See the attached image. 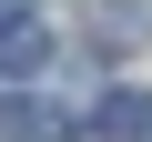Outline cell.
Returning a JSON list of instances; mask_svg holds the SVG:
<instances>
[{"label": "cell", "instance_id": "obj_1", "mask_svg": "<svg viewBox=\"0 0 152 142\" xmlns=\"http://www.w3.org/2000/svg\"><path fill=\"white\" fill-rule=\"evenodd\" d=\"M0 132H10V142H71V112L20 91V102H0Z\"/></svg>", "mask_w": 152, "mask_h": 142}, {"label": "cell", "instance_id": "obj_2", "mask_svg": "<svg viewBox=\"0 0 152 142\" xmlns=\"http://www.w3.org/2000/svg\"><path fill=\"white\" fill-rule=\"evenodd\" d=\"M41 61H51V41H41L31 20H10V31H0V91H10V81H31Z\"/></svg>", "mask_w": 152, "mask_h": 142}, {"label": "cell", "instance_id": "obj_3", "mask_svg": "<svg viewBox=\"0 0 152 142\" xmlns=\"http://www.w3.org/2000/svg\"><path fill=\"white\" fill-rule=\"evenodd\" d=\"M102 132L112 142H152V91H112L102 102Z\"/></svg>", "mask_w": 152, "mask_h": 142}]
</instances>
